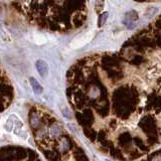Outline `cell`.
Wrapping results in <instances>:
<instances>
[{
  "instance_id": "1",
  "label": "cell",
  "mask_w": 161,
  "mask_h": 161,
  "mask_svg": "<svg viewBox=\"0 0 161 161\" xmlns=\"http://www.w3.org/2000/svg\"><path fill=\"white\" fill-rule=\"evenodd\" d=\"M36 69H37L40 76L43 77V78H45L49 74V67H47V64L45 61H41V59L37 61L36 62Z\"/></svg>"
},
{
  "instance_id": "2",
  "label": "cell",
  "mask_w": 161,
  "mask_h": 161,
  "mask_svg": "<svg viewBox=\"0 0 161 161\" xmlns=\"http://www.w3.org/2000/svg\"><path fill=\"white\" fill-rule=\"evenodd\" d=\"M30 84H31L32 88H33V91L35 92L36 94H41L43 93V87L39 85V83H38L37 80H35V79L33 78H30Z\"/></svg>"
},
{
  "instance_id": "3",
  "label": "cell",
  "mask_w": 161,
  "mask_h": 161,
  "mask_svg": "<svg viewBox=\"0 0 161 161\" xmlns=\"http://www.w3.org/2000/svg\"><path fill=\"white\" fill-rule=\"evenodd\" d=\"M91 132H93V133L95 134V136L97 135V134H96V132L94 131V130H92V129H91ZM90 135H91V134H90V133H88V134H87V136H88V137H90Z\"/></svg>"
}]
</instances>
